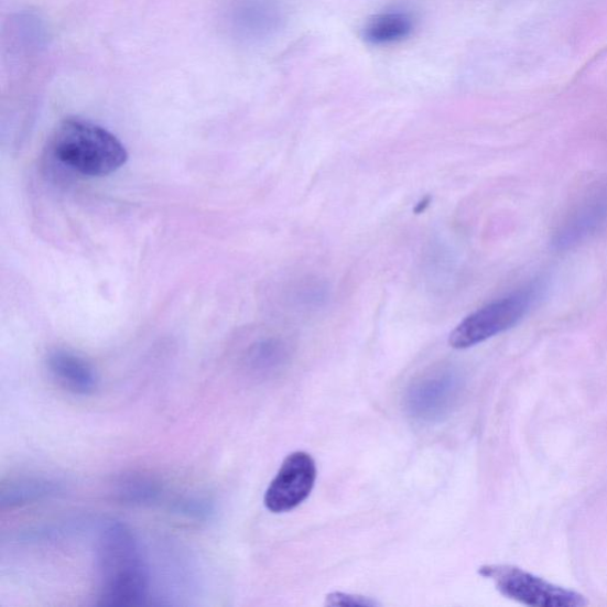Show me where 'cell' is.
Here are the masks:
<instances>
[{
	"instance_id": "obj_1",
	"label": "cell",
	"mask_w": 607,
	"mask_h": 607,
	"mask_svg": "<svg viewBox=\"0 0 607 607\" xmlns=\"http://www.w3.org/2000/svg\"><path fill=\"white\" fill-rule=\"evenodd\" d=\"M97 605L142 606L150 571L139 540L119 521L105 522L96 544Z\"/></svg>"
},
{
	"instance_id": "obj_2",
	"label": "cell",
	"mask_w": 607,
	"mask_h": 607,
	"mask_svg": "<svg viewBox=\"0 0 607 607\" xmlns=\"http://www.w3.org/2000/svg\"><path fill=\"white\" fill-rule=\"evenodd\" d=\"M51 149L58 162L91 177L115 173L129 158L115 134L79 118H69L58 124Z\"/></svg>"
},
{
	"instance_id": "obj_3",
	"label": "cell",
	"mask_w": 607,
	"mask_h": 607,
	"mask_svg": "<svg viewBox=\"0 0 607 607\" xmlns=\"http://www.w3.org/2000/svg\"><path fill=\"white\" fill-rule=\"evenodd\" d=\"M538 290L536 285L524 288L475 311L451 333L449 346L468 349L511 329L531 308Z\"/></svg>"
},
{
	"instance_id": "obj_4",
	"label": "cell",
	"mask_w": 607,
	"mask_h": 607,
	"mask_svg": "<svg viewBox=\"0 0 607 607\" xmlns=\"http://www.w3.org/2000/svg\"><path fill=\"white\" fill-rule=\"evenodd\" d=\"M481 577L490 579L500 593L518 603L536 607H583L584 596L557 586L533 573L509 565H487L479 570Z\"/></svg>"
},
{
	"instance_id": "obj_5",
	"label": "cell",
	"mask_w": 607,
	"mask_h": 607,
	"mask_svg": "<svg viewBox=\"0 0 607 607\" xmlns=\"http://www.w3.org/2000/svg\"><path fill=\"white\" fill-rule=\"evenodd\" d=\"M460 383L458 373L453 369L429 373L409 389V413L420 422H438L454 409L460 393Z\"/></svg>"
},
{
	"instance_id": "obj_6",
	"label": "cell",
	"mask_w": 607,
	"mask_h": 607,
	"mask_svg": "<svg viewBox=\"0 0 607 607\" xmlns=\"http://www.w3.org/2000/svg\"><path fill=\"white\" fill-rule=\"evenodd\" d=\"M316 478L317 469L313 457L305 453L288 456L264 494V507L274 513L297 508L313 491Z\"/></svg>"
},
{
	"instance_id": "obj_7",
	"label": "cell",
	"mask_w": 607,
	"mask_h": 607,
	"mask_svg": "<svg viewBox=\"0 0 607 607\" xmlns=\"http://www.w3.org/2000/svg\"><path fill=\"white\" fill-rule=\"evenodd\" d=\"M607 224V188L588 195L557 229L554 243L568 248L583 241Z\"/></svg>"
},
{
	"instance_id": "obj_8",
	"label": "cell",
	"mask_w": 607,
	"mask_h": 607,
	"mask_svg": "<svg viewBox=\"0 0 607 607\" xmlns=\"http://www.w3.org/2000/svg\"><path fill=\"white\" fill-rule=\"evenodd\" d=\"M46 365L54 379L67 391L83 397L97 391V373L83 357L58 349L50 354Z\"/></svg>"
},
{
	"instance_id": "obj_9",
	"label": "cell",
	"mask_w": 607,
	"mask_h": 607,
	"mask_svg": "<svg viewBox=\"0 0 607 607\" xmlns=\"http://www.w3.org/2000/svg\"><path fill=\"white\" fill-rule=\"evenodd\" d=\"M64 491V485L48 478H22L10 481L0 492L2 507H21L33 505L57 496Z\"/></svg>"
},
{
	"instance_id": "obj_10",
	"label": "cell",
	"mask_w": 607,
	"mask_h": 607,
	"mask_svg": "<svg viewBox=\"0 0 607 607\" xmlns=\"http://www.w3.org/2000/svg\"><path fill=\"white\" fill-rule=\"evenodd\" d=\"M413 28V20L408 13H381L366 24L364 39L372 45L392 44L409 37Z\"/></svg>"
},
{
	"instance_id": "obj_11",
	"label": "cell",
	"mask_w": 607,
	"mask_h": 607,
	"mask_svg": "<svg viewBox=\"0 0 607 607\" xmlns=\"http://www.w3.org/2000/svg\"><path fill=\"white\" fill-rule=\"evenodd\" d=\"M161 494L159 481L142 474L123 475L115 485V495L118 500L133 506L154 503Z\"/></svg>"
},
{
	"instance_id": "obj_12",
	"label": "cell",
	"mask_w": 607,
	"mask_h": 607,
	"mask_svg": "<svg viewBox=\"0 0 607 607\" xmlns=\"http://www.w3.org/2000/svg\"><path fill=\"white\" fill-rule=\"evenodd\" d=\"M289 357L284 340L268 338L257 342L248 353V365L257 372H270L282 367Z\"/></svg>"
},
{
	"instance_id": "obj_13",
	"label": "cell",
	"mask_w": 607,
	"mask_h": 607,
	"mask_svg": "<svg viewBox=\"0 0 607 607\" xmlns=\"http://www.w3.org/2000/svg\"><path fill=\"white\" fill-rule=\"evenodd\" d=\"M326 605L342 607H372L378 606L379 604L370 598L335 593L326 597Z\"/></svg>"
},
{
	"instance_id": "obj_14",
	"label": "cell",
	"mask_w": 607,
	"mask_h": 607,
	"mask_svg": "<svg viewBox=\"0 0 607 607\" xmlns=\"http://www.w3.org/2000/svg\"><path fill=\"white\" fill-rule=\"evenodd\" d=\"M180 511L182 513H186V516H195V517H202L207 516V513L210 511V508L208 507L207 502L202 501H184L178 505Z\"/></svg>"
},
{
	"instance_id": "obj_15",
	"label": "cell",
	"mask_w": 607,
	"mask_h": 607,
	"mask_svg": "<svg viewBox=\"0 0 607 607\" xmlns=\"http://www.w3.org/2000/svg\"><path fill=\"white\" fill-rule=\"evenodd\" d=\"M430 204H431V197L427 196V197H425V198H423L422 200L419 202V204L414 208V212L416 214H422L426 210V208L430 206Z\"/></svg>"
}]
</instances>
